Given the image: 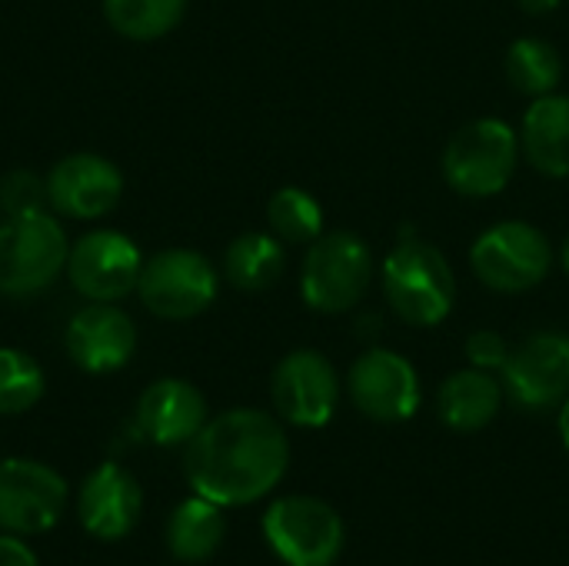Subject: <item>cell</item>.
<instances>
[{"instance_id": "1", "label": "cell", "mask_w": 569, "mask_h": 566, "mask_svg": "<svg viewBox=\"0 0 569 566\" xmlns=\"http://www.w3.org/2000/svg\"><path fill=\"white\" fill-rule=\"evenodd\" d=\"M290 467L283 424L257 407L210 417L187 444L183 477L193 494L227 507H247L277 490Z\"/></svg>"}, {"instance_id": "2", "label": "cell", "mask_w": 569, "mask_h": 566, "mask_svg": "<svg viewBox=\"0 0 569 566\" xmlns=\"http://www.w3.org/2000/svg\"><path fill=\"white\" fill-rule=\"evenodd\" d=\"M383 297L387 307L397 314V320L430 330L440 327L457 304V274L447 260V254L417 237H400L390 254L383 257Z\"/></svg>"}, {"instance_id": "3", "label": "cell", "mask_w": 569, "mask_h": 566, "mask_svg": "<svg viewBox=\"0 0 569 566\" xmlns=\"http://www.w3.org/2000/svg\"><path fill=\"white\" fill-rule=\"evenodd\" d=\"M520 157V133L507 120L477 117L447 140L440 170L453 193L487 200L510 187Z\"/></svg>"}, {"instance_id": "4", "label": "cell", "mask_w": 569, "mask_h": 566, "mask_svg": "<svg viewBox=\"0 0 569 566\" xmlns=\"http://www.w3.org/2000/svg\"><path fill=\"white\" fill-rule=\"evenodd\" d=\"M377 274L370 244L353 230H323L303 254L300 297L317 314H350Z\"/></svg>"}, {"instance_id": "5", "label": "cell", "mask_w": 569, "mask_h": 566, "mask_svg": "<svg viewBox=\"0 0 569 566\" xmlns=\"http://www.w3.org/2000/svg\"><path fill=\"white\" fill-rule=\"evenodd\" d=\"M470 270L493 294H527L550 277L553 244L530 220H500L473 240Z\"/></svg>"}, {"instance_id": "6", "label": "cell", "mask_w": 569, "mask_h": 566, "mask_svg": "<svg viewBox=\"0 0 569 566\" xmlns=\"http://www.w3.org/2000/svg\"><path fill=\"white\" fill-rule=\"evenodd\" d=\"M263 537L283 566H333L343 554V517L320 497L290 494L267 507Z\"/></svg>"}, {"instance_id": "7", "label": "cell", "mask_w": 569, "mask_h": 566, "mask_svg": "<svg viewBox=\"0 0 569 566\" xmlns=\"http://www.w3.org/2000/svg\"><path fill=\"white\" fill-rule=\"evenodd\" d=\"M67 254V234L47 210L7 217L0 224V294L20 300L47 290L63 274Z\"/></svg>"}, {"instance_id": "8", "label": "cell", "mask_w": 569, "mask_h": 566, "mask_svg": "<svg viewBox=\"0 0 569 566\" xmlns=\"http://www.w3.org/2000/svg\"><path fill=\"white\" fill-rule=\"evenodd\" d=\"M220 290V274L213 264L187 247H170L143 260L137 294L143 307L160 320L200 317Z\"/></svg>"}, {"instance_id": "9", "label": "cell", "mask_w": 569, "mask_h": 566, "mask_svg": "<svg viewBox=\"0 0 569 566\" xmlns=\"http://www.w3.org/2000/svg\"><path fill=\"white\" fill-rule=\"evenodd\" d=\"M343 390L350 404L373 424H403L423 404L417 367L390 347L363 350L350 364L343 377Z\"/></svg>"}, {"instance_id": "10", "label": "cell", "mask_w": 569, "mask_h": 566, "mask_svg": "<svg viewBox=\"0 0 569 566\" xmlns=\"http://www.w3.org/2000/svg\"><path fill=\"white\" fill-rule=\"evenodd\" d=\"M340 374L327 354L313 347L290 350L270 377V400L283 424L320 430L333 420L340 404Z\"/></svg>"}, {"instance_id": "11", "label": "cell", "mask_w": 569, "mask_h": 566, "mask_svg": "<svg viewBox=\"0 0 569 566\" xmlns=\"http://www.w3.org/2000/svg\"><path fill=\"white\" fill-rule=\"evenodd\" d=\"M507 400L520 410H560L569 397V334L537 330L520 340L500 370Z\"/></svg>"}, {"instance_id": "12", "label": "cell", "mask_w": 569, "mask_h": 566, "mask_svg": "<svg viewBox=\"0 0 569 566\" xmlns=\"http://www.w3.org/2000/svg\"><path fill=\"white\" fill-rule=\"evenodd\" d=\"M67 480L27 457L0 460V530L17 537L47 534L60 524L67 510Z\"/></svg>"}, {"instance_id": "13", "label": "cell", "mask_w": 569, "mask_h": 566, "mask_svg": "<svg viewBox=\"0 0 569 566\" xmlns=\"http://www.w3.org/2000/svg\"><path fill=\"white\" fill-rule=\"evenodd\" d=\"M143 270V257L137 244L120 230H93L80 237L70 254L63 274L70 277L73 290L90 304H117L137 290Z\"/></svg>"}, {"instance_id": "14", "label": "cell", "mask_w": 569, "mask_h": 566, "mask_svg": "<svg viewBox=\"0 0 569 566\" xmlns=\"http://www.w3.org/2000/svg\"><path fill=\"white\" fill-rule=\"evenodd\" d=\"M123 173L100 153H70L53 163L47 177V200L57 214L73 220H97L120 203Z\"/></svg>"}, {"instance_id": "15", "label": "cell", "mask_w": 569, "mask_h": 566, "mask_svg": "<svg viewBox=\"0 0 569 566\" xmlns=\"http://www.w3.org/2000/svg\"><path fill=\"white\" fill-rule=\"evenodd\" d=\"M67 357L87 374H113L137 350V327L117 304H87L63 330Z\"/></svg>"}, {"instance_id": "16", "label": "cell", "mask_w": 569, "mask_h": 566, "mask_svg": "<svg viewBox=\"0 0 569 566\" xmlns=\"http://www.w3.org/2000/svg\"><path fill=\"white\" fill-rule=\"evenodd\" d=\"M143 514V490L130 470L120 464H100L80 487L77 517L83 530L97 540H123L133 534Z\"/></svg>"}, {"instance_id": "17", "label": "cell", "mask_w": 569, "mask_h": 566, "mask_svg": "<svg viewBox=\"0 0 569 566\" xmlns=\"http://www.w3.org/2000/svg\"><path fill=\"white\" fill-rule=\"evenodd\" d=\"M210 420L207 397L180 377L153 380L137 400V430L157 447L190 444Z\"/></svg>"}, {"instance_id": "18", "label": "cell", "mask_w": 569, "mask_h": 566, "mask_svg": "<svg viewBox=\"0 0 569 566\" xmlns=\"http://www.w3.org/2000/svg\"><path fill=\"white\" fill-rule=\"evenodd\" d=\"M507 404V390L500 374L490 370H453L437 390V414L443 427L453 434H480L487 430Z\"/></svg>"}, {"instance_id": "19", "label": "cell", "mask_w": 569, "mask_h": 566, "mask_svg": "<svg viewBox=\"0 0 569 566\" xmlns=\"http://www.w3.org/2000/svg\"><path fill=\"white\" fill-rule=\"evenodd\" d=\"M520 153L527 163L550 177H569V97L567 93H547L530 100L523 123H520Z\"/></svg>"}, {"instance_id": "20", "label": "cell", "mask_w": 569, "mask_h": 566, "mask_svg": "<svg viewBox=\"0 0 569 566\" xmlns=\"http://www.w3.org/2000/svg\"><path fill=\"white\" fill-rule=\"evenodd\" d=\"M227 537L223 507L193 494L167 520V550L180 564H207Z\"/></svg>"}, {"instance_id": "21", "label": "cell", "mask_w": 569, "mask_h": 566, "mask_svg": "<svg viewBox=\"0 0 569 566\" xmlns=\"http://www.w3.org/2000/svg\"><path fill=\"white\" fill-rule=\"evenodd\" d=\"M287 270V250L283 240L273 234H240L230 240L223 254V280L243 294H263L270 290Z\"/></svg>"}, {"instance_id": "22", "label": "cell", "mask_w": 569, "mask_h": 566, "mask_svg": "<svg viewBox=\"0 0 569 566\" xmlns=\"http://www.w3.org/2000/svg\"><path fill=\"white\" fill-rule=\"evenodd\" d=\"M503 70H507L510 87L530 100L557 93L563 83V57L543 37H517L507 47Z\"/></svg>"}, {"instance_id": "23", "label": "cell", "mask_w": 569, "mask_h": 566, "mask_svg": "<svg viewBox=\"0 0 569 566\" xmlns=\"http://www.w3.org/2000/svg\"><path fill=\"white\" fill-rule=\"evenodd\" d=\"M187 13V0H103L107 23L127 40H160Z\"/></svg>"}, {"instance_id": "24", "label": "cell", "mask_w": 569, "mask_h": 566, "mask_svg": "<svg viewBox=\"0 0 569 566\" xmlns=\"http://www.w3.org/2000/svg\"><path fill=\"white\" fill-rule=\"evenodd\" d=\"M267 224L277 240L310 247L323 234V207L303 187H280L267 200Z\"/></svg>"}, {"instance_id": "25", "label": "cell", "mask_w": 569, "mask_h": 566, "mask_svg": "<svg viewBox=\"0 0 569 566\" xmlns=\"http://www.w3.org/2000/svg\"><path fill=\"white\" fill-rule=\"evenodd\" d=\"M47 390L40 364L13 347H0V417L27 414Z\"/></svg>"}, {"instance_id": "26", "label": "cell", "mask_w": 569, "mask_h": 566, "mask_svg": "<svg viewBox=\"0 0 569 566\" xmlns=\"http://www.w3.org/2000/svg\"><path fill=\"white\" fill-rule=\"evenodd\" d=\"M50 207L47 200V180H40L30 170H13L0 180V210L7 217H30L43 214Z\"/></svg>"}, {"instance_id": "27", "label": "cell", "mask_w": 569, "mask_h": 566, "mask_svg": "<svg viewBox=\"0 0 569 566\" xmlns=\"http://www.w3.org/2000/svg\"><path fill=\"white\" fill-rule=\"evenodd\" d=\"M467 360H470V367H477V370H490V374H500L503 370V364H507V357H510V344H507V337L503 334H497V330H473L470 337H467Z\"/></svg>"}, {"instance_id": "28", "label": "cell", "mask_w": 569, "mask_h": 566, "mask_svg": "<svg viewBox=\"0 0 569 566\" xmlns=\"http://www.w3.org/2000/svg\"><path fill=\"white\" fill-rule=\"evenodd\" d=\"M0 566H40L33 550L17 534H0Z\"/></svg>"}, {"instance_id": "29", "label": "cell", "mask_w": 569, "mask_h": 566, "mask_svg": "<svg viewBox=\"0 0 569 566\" xmlns=\"http://www.w3.org/2000/svg\"><path fill=\"white\" fill-rule=\"evenodd\" d=\"M563 0H517V7L523 13H533V17H543V13H553Z\"/></svg>"}, {"instance_id": "30", "label": "cell", "mask_w": 569, "mask_h": 566, "mask_svg": "<svg viewBox=\"0 0 569 566\" xmlns=\"http://www.w3.org/2000/svg\"><path fill=\"white\" fill-rule=\"evenodd\" d=\"M557 430H560V440L569 450V397L560 404V414H557Z\"/></svg>"}, {"instance_id": "31", "label": "cell", "mask_w": 569, "mask_h": 566, "mask_svg": "<svg viewBox=\"0 0 569 566\" xmlns=\"http://www.w3.org/2000/svg\"><path fill=\"white\" fill-rule=\"evenodd\" d=\"M560 264H563V270H567L569 277V234L563 237V244H560Z\"/></svg>"}]
</instances>
